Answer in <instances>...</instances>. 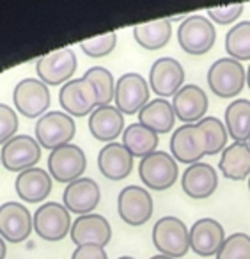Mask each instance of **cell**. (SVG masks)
<instances>
[{
    "label": "cell",
    "mask_w": 250,
    "mask_h": 259,
    "mask_svg": "<svg viewBox=\"0 0 250 259\" xmlns=\"http://www.w3.org/2000/svg\"><path fill=\"white\" fill-rule=\"evenodd\" d=\"M0 165H2V162H0Z\"/></svg>",
    "instance_id": "7bdbcfd3"
},
{
    "label": "cell",
    "mask_w": 250,
    "mask_h": 259,
    "mask_svg": "<svg viewBox=\"0 0 250 259\" xmlns=\"http://www.w3.org/2000/svg\"><path fill=\"white\" fill-rule=\"evenodd\" d=\"M117 259H135V257H132V255H121V257H117Z\"/></svg>",
    "instance_id": "60d3db41"
},
{
    "label": "cell",
    "mask_w": 250,
    "mask_h": 259,
    "mask_svg": "<svg viewBox=\"0 0 250 259\" xmlns=\"http://www.w3.org/2000/svg\"><path fill=\"white\" fill-rule=\"evenodd\" d=\"M154 202L151 194L144 187L130 185L117 195V213L124 224L132 227L144 226L153 217Z\"/></svg>",
    "instance_id": "30bf717a"
},
{
    "label": "cell",
    "mask_w": 250,
    "mask_h": 259,
    "mask_svg": "<svg viewBox=\"0 0 250 259\" xmlns=\"http://www.w3.org/2000/svg\"><path fill=\"white\" fill-rule=\"evenodd\" d=\"M178 41L188 55H204L217 41V29L207 16L190 15L179 25Z\"/></svg>",
    "instance_id": "277c9868"
},
{
    "label": "cell",
    "mask_w": 250,
    "mask_h": 259,
    "mask_svg": "<svg viewBox=\"0 0 250 259\" xmlns=\"http://www.w3.org/2000/svg\"><path fill=\"white\" fill-rule=\"evenodd\" d=\"M246 85H248V89H250V66H248V69H246Z\"/></svg>",
    "instance_id": "ab89813d"
},
{
    "label": "cell",
    "mask_w": 250,
    "mask_h": 259,
    "mask_svg": "<svg viewBox=\"0 0 250 259\" xmlns=\"http://www.w3.org/2000/svg\"><path fill=\"white\" fill-rule=\"evenodd\" d=\"M243 4H232V6H222V8H210L207 9V16L211 22L218 23V25H231L234 23L239 16L243 15Z\"/></svg>",
    "instance_id": "d590c367"
},
{
    "label": "cell",
    "mask_w": 250,
    "mask_h": 259,
    "mask_svg": "<svg viewBox=\"0 0 250 259\" xmlns=\"http://www.w3.org/2000/svg\"><path fill=\"white\" fill-rule=\"evenodd\" d=\"M149 259H172V257H169V255H163V254H158V255H153V257H149Z\"/></svg>",
    "instance_id": "f35d334b"
},
{
    "label": "cell",
    "mask_w": 250,
    "mask_h": 259,
    "mask_svg": "<svg viewBox=\"0 0 250 259\" xmlns=\"http://www.w3.org/2000/svg\"><path fill=\"white\" fill-rule=\"evenodd\" d=\"M34 215L22 202L9 201L0 204V236L11 243H22L32 234Z\"/></svg>",
    "instance_id": "9a60e30c"
},
{
    "label": "cell",
    "mask_w": 250,
    "mask_h": 259,
    "mask_svg": "<svg viewBox=\"0 0 250 259\" xmlns=\"http://www.w3.org/2000/svg\"><path fill=\"white\" fill-rule=\"evenodd\" d=\"M41 160V146L30 135H15L2 146L0 162L9 172H23L32 169Z\"/></svg>",
    "instance_id": "7c38bea8"
},
{
    "label": "cell",
    "mask_w": 250,
    "mask_h": 259,
    "mask_svg": "<svg viewBox=\"0 0 250 259\" xmlns=\"http://www.w3.org/2000/svg\"><path fill=\"white\" fill-rule=\"evenodd\" d=\"M115 45H117V34L115 32H107L100 34V36L89 37V39H84L80 43L82 52L91 59H100L107 57L108 54L115 50Z\"/></svg>",
    "instance_id": "836d02e7"
},
{
    "label": "cell",
    "mask_w": 250,
    "mask_h": 259,
    "mask_svg": "<svg viewBox=\"0 0 250 259\" xmlns=\"http://www.w3.org/2000/svg\"><path fill=\"white\" fill-rule=\"evenodd\" d=\"M248 192H250V176H248Z\"/></svg>",
    "instance_id": "b9f144b4"
},
{
    "label": "cell",
    "mask_w": 250,
    "mask_h": 259,
    "mask_svg": "<svg viewBox=\"0 0 250 259\" xmlns=\"http://www.w3.org/2000/svg\"><path fill=\"white\" fill-rule=\"evenodd\" d=\"M101 201L100 185L93 178H80L73 183L66 185L62 202L69 213H76L78 217L89 215L98 208Z\"/></svg>",
    "instance_id": "ac0fdd59"
},
{
    "label": "cell",
    "mask_w": 250,
    "mask_h": 259,
    "mask_svg": "<svg viewBox=\"0 0 250 259\" xmlns=\"http://www.w3.org/2000/svg\"><path fill=\"white\" fill-rule=\"evenodd\" d=\"M78 61L76 55L69 48H61L52 54H47L37 59L36 62V73L37 78L47 85H64L66 82L73 80Z\"/></svg>",
    "instance_id": "8fae6325"
},
{
    "label": "cell",
    "mask_w": 250,
    "mask_h": 259,
    "mask_svg": "<svg viewBox=\"0 0 250 259\" xmlns=\"http://www.w3.org/2000/svg\"><path fill=\"white\" fill-rule=\"evenodd\" d=\"M206 78L215 96L231 100L238 96L246 85V69L234 59L222 57L210 66Z\"/></svg>",
    "instance_id": "7a4b0ae2"
},
{
    "label": "cell",
    "mask_w": 250,
    "mask_h": 259,
    "mask_svg": "<svg viewBox=\"0 0 250 259\" xmlns=\"http://www.w3.org/2000/svg\"><path fill=\"white\" fill-rule=\"evenodd\" d=\"M52 187H54L52 176L48 174V170L39 169V167H32V169L20 172L15 181L16 195L29 204L45 201L50 195Z\"/></svg>",
    "instance_id": "cb8c5ba5"
},
{
    "label": "cell",
    "mask_w": 250,
    "mask_h": 259,
    "mask_svg": "<svg viewBox=\"0 0 250 259\" xmlns=\"http://www.w3.org/2000/svg\"><path fill=\"white\" fill-rule=\"evenodd\" d=\"M71 259H108V255L100 245H80L71 254Z\"/></svg>",
    "instance_id": "8d00e7d4"
},
{
    "label": "cell",
    "mask_w": 250,
    "mask_h": 259,
    "mask_svg": "<svg viewBox=\"0 0 250 259\" xmlns=\"http://www.w3.org/2000/svg\"><path fill=\"white\" fill-rule=\"evenodd\" d=\"M248 144H250V141H248Z\"/></svg>",
    "instance_id": "ee69618b"
},
{
    "label": "cell",
    "mask_w": 250,
    "mask_h": 259,
    "mask_svg": "<svg viewBox=\"0 0 250 259\" xmlns=\"http://www.w3.org/2000/svg\"><path fill=\"white\" fill-rule=\"evenodd\" d=\"M6 254H8V247H6V240L0 236V259H4Z\"/></svg>",
    "instance_id": "74e56055"
},
{
    "label": "cell",
    "mask_w": 250,
    "mask_h": 259,
    "mask_svg": "<svg viewBox=\"0 0 250 259\" xmlns=\"http://www.w3.org/2000/svg\"><path fill=\"white\" fill-rule=\"evenodd\" d=\"M199 124L202 126L207 135V144H210V148H207V156L218 155V153H222L227 148L229 134H227L225 124L220 119L215 117V115H206L202 121H199Z\"/></svg>",
    "instance_id": "1f68e13d"
},
{
    "label": "cell",
    "mask_w": 250,
    "mask_h": 259,
    "mask_svg": "<svg viewBox=\"0 0 250 259\" xmlns=\"http://www.w3.org/2000/svg\"><path fill=\"white\" fill-rule=\"evenodd\" d=\"M18 132V114L13 107L0 103V144L4 146Z\"/></svg>",
    "instance_id": "e575fe53"
},
{
    "label": "cell",
    "mask_w": 250,
    "mask_h": 259,
    "mask_svg": "<svg viewBox=\"0 0 250 259\" xmlns=\"http://www.w3.org/2000/svg\"><path fill=\"white\" fill-rule=\"evenodd\" d=\"M225 52L238 62L250 61V22H239L225 34Z\"/></svg>",
    "instance_id": "f546056e"
},
{
    "label": "cell",
    "mask_w": 250,
    "mask_h": 259,
    "mask_svg": "<svg viewBox=\"0 0 250 259\" xmlns=\"http://www.w3.org/2000/svg\"><path fill=\"white\" fill-rule=\"evenodd\" d=\"M98 169L107 180L121 181L132 174L133 156L122 142H110L98 153Z\"/></svg>",
    "instance_id": "603a6c76"
},
{
    "label": "cell",
    "mask_w": 250,
    "mask_h": 259,
    "mask_svg": "<svg viewBox=\"0 0 250 259\" xmlns=\"http://www.w3.org/2000/svg\"><path fill=\"white\" fill-rule=\"evenodd\" d=\"M224 124L234 142L250 141V100H232L225 108Z\"/></svg>",
    "instance_id": "4316f807"
},
{
    "label": "cell",
    "mask_w": 250,
    "mask_h": 259,
    "mask_svg": "<svg viewBox=\"0 0 250 259\" xmlns=\"http://www.w3.org/2000/svg\"><path fill=\"white\" fill-rule=\"evenodd\" d=\"M87 167V156L76 144H66L54 149L48 156V174L57 183H73L80 180Z\"/></svg>",
    "instance_id": "9c48e42d"
},
{
    "label": "cell",
    "mask_w": 250,
    "mask_h": 259,
    "mask_svg": "<svg viewBox=\"0 0 250 259\" xmlns=\"http://www.w3.org/2000/svg\"><path fill=\"white\" fill-rule=\"evenodd\" d=\"M34 231L45 241L64 240L71 231V213L61 202H43L34 211Z\"/></svg>",
    "instance_id": "ba28073f"
},
{
    "label": "cell",
    "mask_w": 250,
    "mask_h": 259,
    "mask_svg": "<svg viewBox=\"0 0 250 259\" xmlns=\"http://www.w3.org/2000/svg\"><path fill=\"white\" fill-rule=\"evenodd\" d=\"M217 259H250V236L246 233H232L225 238Z\"/></svg>",
    "instance_id": "d6a6232c"
},
{
    "label": "cell",
    "mask_w": 250,
    "mask_h": 259,
    "mask_svg": "<svg viewBox=\"0 0 250 259\" xmlns=\"http://www.w3.org/2000/svg\"><path fill=\"white\" fill-rule=\"evenodd\" d=\"M169 146H171V155L174 156L176 162L186 163V165L199 163L204 156H207V148H210L207 135L199 122L176 128Z\"/></svg>",
    "instance_id": "3957f363"
},
{
    "label": "cell",
    "mask_w": 250,
    "mask_h": 259,
    "mask_svg": "<svg viewBox=\"0 0 250 259\" xmlns=\"http://www.w3.org/2000/svg\"><path fill=\"white\" fill-rule=\"evenodd\" d=\"M218 187V172L213 165L199 162L188 165L181 176V188L190 199H207Z\"/></svg>",
    "instance_id": "44dd1931"
},
{
    "label": "cell",
    "mask_w": 250,
    "mask_h": 259,
    "mask_svg": "<svg viewBox=\"0 0 250 259\" xmlns=\"http://www.w3.org/2000/svg\"><path fill=\"white\" fill-rule=\"evenodd\" d=\"M84 78L89 80L94 85V89H96L98 107H105V105H110V101H114L115 82H114V75L107 68L93 66V68H89L84 73Z\"/></svg>",
    "instance_id": "4dcf8cb0"
},
{
    "label": "cell",
    "mask_w": 250,
    "mask_h": 259,
    "mask_svg": "<svg viewBox=\"0 0 250 259\" xmlns=\"http://www.w3.org/2000/svg\"><path fill=\"white\" fill-rule=\"evenodd\" d=\"M178 162L174 156L165 151H154L149 156L140 160L139 163V176L140 181L151 190H167L178 180Z\"/></svg>",
    "instance_id": "52a82bcc"
},
{
    "label": "cell",
    "mask_w": 250,
    "mask_h": 259,
    "mask_svg": "<svg viewBox=\"0 0 250 259\" xmlns=\"http://www.w3.org/2000/svg\"><path fill=\"white\" fill-rule=\"evenodd\" d=\"M210 100L202 87L197 83H186L176 93L172 98V108H174L176 119L183 124H195L206 117Z\"/></svg>",
    "instance_id": "e0dca14e"
},
{
    "label": "cell",
    "mask_w": 250,
    "mask_h": 259,
    "mask_svg": "<svg viewBox=\"0 0 250 259\" xmlns=\"http://www.w3.org/2000/svg\"><path fill=\"white\" fill-rule=\"evenodd\" d=\"M76 134V124L71 115L61 110L47 112L36 122V141L43 149H54L71 144Z\"/></svg>",
    "instance_id": "5b68a950"
},
{
    "label": "cell",
    "mask_w": 250,
    "mask_h": 259,
    "mask_svg": "<svg viewBox=\"0 0 250 259\" xmlns=\"http://www.w3.org/2000/svg\"><path fill=\"white\" fill-rule=\"evenodd\" d=\"M59 103L64 112L71 117L91 115L98 107V93L94 85L82 78H73L66 82L59 91Z\"/></svg>",
    "instance_id": "4fadbf2b"
},
{
    "label": "cell",
    "mask_w": 250,
    "mask_h": 259,
    "mask_svg": "<svg viewBox=\"0 0 250 259\" xmlns=\"http://www.w3.org/2000/svg\"><path fill=\"white\" fill-rule=\"evenodd\" d=\"M158 142H160L158 135L140 122L128 124V128H124V132H122V146L132 153L133 158L139 156L142 160L149 156L151 153L156 151Z\"/></svg>",
    "instance_id": "f1b7e54d"
},
{
    "label": "cell",
    "mask_w": 250,
    "mask_h": 259,
    "mask_svg": "<svg viewBox=\"0 0 250 259\" xmlns=\"http://www.w3.org/2000/svg\"><path fill=\"white\" fill-rule=\"evenodd\" d=\"M149 85L158 98H174L185 85V69L174 57H160L149 69Z\"/></svg>",
    "instance_id": "2e32d148"
},
{
    "label": "cell",
    "mask_w": 250,
    "mask_h": 259,
    "mask_svg": "<svg viewBox=\"0 0 250 259\" xmlns=\"http://www.w3.org/2000/svg\"><path fill=\"white\" fill-rule=\"evenodd\" d=\"M133 37L146 50H160L171 41L172 23L167 18L139 23V25L133 27Z\"/></svg>",
    "instance_id": "83f0119b"
},
{
    "label": "cell",
    "mask_w": 250,
    "mask_h": 259,
    "mask_svg": "<svg viewBox=\"0 0 250 259\" xmlns=\"http://www.w3.org/2000/svg\"><path fill=\"white\" fill-rule=\"evenodd\" d=\"M15 110L27 119H39L48 112L52 103L50 89L39 78H23L13 91Z\"/></svg>",
    "instance_id": "8992f818"
},
{
    "label": "cell",
    "mask_w": 250,
    "mask_h": 259,
    "mask_svg": "<svg viewBox=\"0 0 250 259\" xmlns=\"http://www.w3.org/2000/svg\"><path fill=\"white\" fill-rule=\"evenodd\" d=\"M218 170L225 180L243 181L250 176V144L232 142L222 151Z\"/></svg>",
    "instance_id": "d4e9b609"
},
{
    "label": "cell",
    "mask_w": 250,
    "mask_h": 259,
    "mask_svg": "<svg viewBox=\"0 0 250 259\" xmlns=\"http://www.w3.org/2000/svg\"><path fill=\"white\" fill-rule=\"evenodd\" d=\"M124 128V115L115 105L96 107L89 115V132L100 142H115V139L122 135Z\"/></svg>",
    "instance_id": "7402d4cb"
},
{
    "label": "cell",
    "mask_w": 250,
    "mask_h": 259,
    "mask_svg": "<svg viewBox=\"0 0 250 259\" xmlns=\"http://www.w3.org/2000/svg\"><path fill=\"white\" fill-rule=\"evenodd\" d=\"M225 238L227 236H225L224 226L210 217L195 220L193 226L190 227V248L202 257L217 255Z\"/></svg>",
    "instance_id": "ffe728a7"
},
{
    "label": "cell",
    "mask_w": 250,
    "mask_h": 259,
    "mask_svg": "<svg viewBox=\"0 0 250 259\" xmlns=\"http://www.w3.org/2000/svg\"><path fill=\"white\" fill-rule=\"evenodd\" d=\"M153 245L156 250L172 259H179L190 250V229L178 217H161L153 227Z\"/></svg>",
    "instance_id": "6da1fadb"
},
{
    "label": "cell",
    "mask_w": 250,
    "mask_h": 259,
    "mask_svg": "<svg viewBox=\"0 0 250 259\" xmlns=\"http://www.w3.org/2000/svg\"><path fill=\"white\" fill-rule=\"evenodd\" d=\"M137 115H139L140 124L149 128L156 135L169 134L174 128V122H176V114H174V108H172V103L169 100H163V98L149 100V103Z\"/></svg>",
    "instance_id": "484cf974"
},
{
    "label": "cell",
    "mask_w": 250,
    "mask_h": 259,
    "mask_svg": "<svg viewBox=\"0 0 250 259\" xmlns=\"http://www.w3.org/2000/svg\"><path fill=\"white\" fill-rule=\"evenodd\" d=\"M71 241L80 247V245H100L107 247L112 240V227L110 222L100 213H89L82 215L71 224Z\"/></svg>",
    "instance_id": "d6986e66"
},
{
    "label": "cell",
    "mask_w": 250,
    "mask_h": 259,
    "mask_svg": "<svg viewBox=\"0 0 250 259\" xmlns=\"http://www.w3.org/2000/svg\"><path fill=\"white\" fill-rule=\"evenodd\" d=\"M114 103L122 115H135L149 103V83L139 73H124L115 82Z\"/></svg>",
    "instance_id": "5bb4252c"
}]
</instances>
